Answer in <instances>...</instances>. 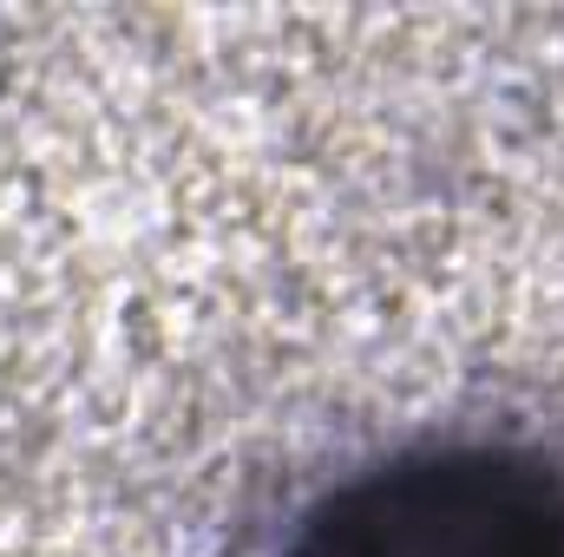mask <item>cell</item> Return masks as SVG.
I'll return each mask as SVG.
<instances>
[{
    "label": "cell",
    "instance_id": "obj_1",
    "mask_svg": "<svg viewBox=\"0 0 564 557\" xmlns=\"http://www.w3.org/2000/svg\"><path fill=\"white\" fill-rule=\"evenodd\" d=\"M276 557H564V459L426 439L328 485Z\"/></svg>",
    "mask_w": 564,
    "mask_h": 557
}]
</instances>
